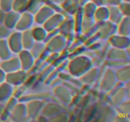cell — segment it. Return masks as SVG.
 Returning <instances> with one entry per match:
<instances>
[{
  "mask_svg": "<svg viewBox=\"0 0 130 122\" xmlns=\"http://www.w3.org/2000/svg\"><path fill=\"white\" fill-rule=\"evenodd\" d=\"M92 67V62L87 57L80 56L74 58L69 64L70 72L76 77H81Z\"/></svg>",
  "mask_w": 130,
  "mask_h": 122,
  "instance_id": "1",
  "label": "cell"
},
{
  "mask_svg": "<svg viewBox=\"0 0 130 122\" xmlns=\"http://www.w3.org/2000/svg\"><path fill=\"white\" fill-rule=\"evenodd\" d=\"M27 76V71L20 69L8 74L6 76V82L12 86H19L25 82Z\"/></svg>",
  "mask_w": 130,
  "mask_h": 122,
  "instance_id": "3",
  "label": "cell"
},
{
  "mask_svg": "<svg viewBox=\"0 0 130 122\" xmlns=\"http://www.w3.org/2000/svg\"><path fill=\"white\" fill-rule=\"evenodd\" d=\"M94 19L99 22H104L109 19V10L107 8L101 7L96 9L94 14Z\"/></svg>",
  "mask_w": 130,
  "mask_h": 122,
  "instance_id": "22",
  "label": "cell"
},
{
  "mask_svg": "<svg viewBox=\"0 0 130 122\" xmlns=\"http://www.w3.org/2000/svg\"><path fill=\"white\" fill-rule=\"evenodd\" d=\"M109 41L113 47L120 49H126L129 47V36H125L113 35L109 38Z\"/></svg>",
  "mask_w": 130,
  "mask_h": 122,
  "instance_id": "11",
  "label": "cell"
},
{
  "mask_svg": "<svg viewBox=\"0 0 130 122\" xmlns=\"http://www.w3.org/2000/svg\"><path fill=\"white\" fill-rule=\"evenodd\" d=\"M47 30L43 27H35L32 30V33L33 37H34V39L36 41H43L46 38H48V33Z\"/></svg>",
  "mask_w": 130,
  "mask_h": 122,
  "instance_id": "24",
  "label": "cell"
},
{
  "mask_svg": "<svg viewBox=\"0 0 130 122\" xmlns=\"http://www.w3.org/2000/svg\"><path fill=\"white\" fill-rule=\"evenodd\" d=\"M19 60H20L21 69L25 71L30 70L34 66V57L31 52L28 50H22L19 52Z\"/></svg>",
  "mask_w": 130,
  "mask_h": 122,
  "instance_id": "5",
  "label": "cell"
},
{
  "mask_svg": "<svg viewBox=\"0 0 130 122\" xmlns=\"http://www.w3.org/2000/svg\"><path fill=\"white\" fill-rule=\"evenodd\" d=\"M64 20V17L60 14H53L43 24V27L48 32L56 30Z\"/></svg>",
  "mask_w": 130,
  "mask_h": 122,
  "instance_id": "9",
  "label": "cell"
},
{
  "mask_svg": "<svg viewBox=\"0 0 130 122\" xmlns=\"http://www.w3.org/2000/svg\"><path fill=\"white\" fill-rule=\"evenodd\" d=\"M10 29H8L5 25L0 24V39L7 38L10 36Z\"/></svg>",
  "mask_w": 130,
  "mask_h": 122,
  "instance_id": "33",
  "label": "cell"
},
{
  "mask_svg": "<svg viewBox=\"0 0 130 122\" xmlns=\"http://www.w3.org/2000/svg\"><path fill=\"white\" fill-rule=\"evenodd\" d=\"M108 57L110 59L125 62L124 60H129V54H127L126 50L116 48L109 50Z\"/></svg>",
  "mask_w": 130,
  "mask_h": 122,
  "instance_id": "17",
  "label": "cell"
},
{
  "mask_svg": "<svg viewBox=\"0 0 130 122\" xmlns=\"http://www.w3.org/2000/svg\"><path fill=\"white\" fill-rule=\"evenodd\" d=\"M97 68L93 69H90L88 71L89 74H90V77H81V80L84 81L83 82L86 83H91L93 82L94 80L97 78L98 75V70H96Z\"/></svg>",
  "mask_w": 130,
  "mask_h": 122,
  "instance_id": "30",
  "label": "cell"
},
{
  "mask_svg": "<svg viewBox=\"0 0 130 122\" xmlns=\"http://www.w3.org/2000/svg\"><path fill=\"white\" fill-rule=\"evenodd\" d=\"M44 0H29L27 6V11L32 14H36L44 5Z\"/></svg>",
  "mask_w": 130,
  "mask_h": 122,
  "instance_id": "23",
  "label": "cell"
},
{
  "mask_svg": "<svg viewBox=\"0 0 130 122\" xmlns=\"http://www.w3.org/2000/svg\"><path fill=\"white\" fill-rule=\"evenodd\" d=\"M104 22V24L100 26L99 29H104L106 30H99V37L102 38H110L112 36H113V34H114V30L115 29H118V27L116 26V23L112 22Z\"/></svg>",
  "mask_w": 130,
  "mask_h": 122,
  "instance_id": "13",
  "label": "cell"
},
{
  "mask_svg": "<svg viewBox=\"0 0 130 122\" xmlns=\"http://www.w3.org/2000/svg\"><path fill=\"white\" fill-rule=\"evenodd\" d=\"M56 95L58 96L57 97L62 101V102L66 104H68L71 102L72 99L71 93L69 90H67L66 88L62 87V86H58V87L55 88Z\"/></svg>",
  "mask_w": 130,
  "mask_h": 122,
  "instance_id": "19",
  "label": "cell"
},
{
  "mask_svg": "<svg viewBox=\"0 0 130 122\" xmlns=\"http://www.w3.org/2000/svg\"><path fill=\"white\" fill-rule=\"evenodd\" d=\"M66 44V40L62 35H56L53 37L50 41H48L46 48L48 52H61L65 48Z\"/></svg>",
  "mask_w": 130,
  "mask_h": 122,
  "instance_id": "6",
  "label": "cell"
},
{
  "mask_svg": "<svg viewBox=\"0 0 130 122\" xmlns=\"http://www.w3.org/2000/svg\"><path fill=\"white\" fill-rule=\"evenodd\" d=\"M8 43L10 50L15 53H19L22 50V33L20 31H15L9 36Z\"/></svg>",
  "mask_w": 130,
  "mask_h": 122,
  "instance_id": "4",
  "label": "cell"
},
{
  "mask_svg": "<svg viewBox=\"0 0 130 122\" xmlns=\"http://www.w3.org/2000/svg\"><path fill=\"white\" fill-rule=\"evenodd\" d=\"M34 22V17L33 14L29 11H24L20 15L15 29L19 31H24L29 29L33 25Z\"/></svg>",
  "mask_w": 130,
  "mask_h": 122,
  "instance_id": "2",
  "label": "cell"
},
{
  "mask_svg": "<svg viewBox=\"0 0 130 122\" xmlns=\"http://www.w3.org/2000/svg\"><path fill=\"white\" fill-rule=\"evenodd\" d=\"M118 108L121 111L122 114L124 116H126L127 114H129V101H127L126 102H123L119 105Z\"/></svg>",
  "mask_w": 130,
  "mask_h": 122,
  "instance_id": "32",
  "label": "cell"
},
{
  "mask_svg": "<svg viewBox=\"0 0 130 122\" xmlns=\"http://www.w3.org/2000/svg\"><path fill=\"white\" fill-rule=\"evenodd\" d=\"M13 1L14 0H0V6L1 10L5 12H8L12 10Z\"/></svg>",
  "mask_w": 130,
  "mask_h": 122,
  "instance_id": "31",
  "label": "cell"
},
{
  "mask_svg": "<svg viewBox=\"0 0 130 122\" xmlns=\"http://www.w3.org/2000/svg\"><path fill=\"white\" fill-rule=\"evenodd\" d=\"M119 10L121 11L122 14L124 15L125 17L129 16V3H124L123 4H121L119 6Z\"/></svg>",
  "mask_w": 130,
  "mask_h": 122,
  "instance_id": "34",
  "label": "cell"
},
{
  "mask_svg": "<svg viewBox=\"0 0 130 122\" xmlns=\"http://www.w3.org/2000/svg\"><path fill=\"white\" fill-rule=\"evenodd\" d=\"M55 13L53 9L48 6H43L34 17V20L39 24H43Z\"/></svg>",
  "mask_w": 130,
  "mask_h": 122,
  "instance_id": "10",
  "label": "cell"
},
{
  "mask_svg": "<svg viewBox=\"0 0 130 122\" xmlns=\"http://www.w3.org/2000/svg\"><path fill=\"white\" fill-rule=\"evenodd\" d=\"M114 10H109V19L110 21L114 23H119L123 19V14L118 8L114 6Z\"/></svg>",
  "mask_w": 130,
  "mask_h": 122,
  "instance_id": "27",
  "label": "cell"
},
{
  "mask_svg": "<svg viewBox=\"0 0 130 122\" xmlns=\"http://www.w3.org/2000/svg\"><path fill=\"white\" fill-rule=\"evenodd\" d=\"M44 107V104L42 101L39 100H33L31 102L28 104L27 107V115L30 116L31 118L35 117L38 113V111H41L42 109Z\"/></svg>",
  "mask_w": 130,
  "mask_h": 122,
  "instance_id": "18",
  "label": "cell"
},
{
  "mask_svg": "<svg viewBox=\"0 0 130 122\" xmlns=\"http://www.w3.org/2000/svg\"><path fill=\"white\" fill-rule=\"evenodd\" d=\"M12 52L10 50L8 43V41L5 39H0V58L3 60H7L11 58Z\"/></svg>",
  "mask_w": 130,
  "mask_h": 122,
  "instance_id": "21",
  "label": "cell"
},
{
  "mask_svg": "<svg viewBox=\"0 0 130 122\" xmlns=\"http://www.w3.org/2000/svg\"><path fill=\"white\" fill-rule=\"evenodd\" d=\"M13 93V87L11 85L7 83H3L0 86V100L6 101L8 100Z\"/></svg>",
  "mask_w": 130,
  "mask_h": 122,
  "instance_id": "20",
  "label": "cell"
},
{
  "mask_svg": "<svg viewBox=\"0 0 130 122\" xmlns=\"http://www.w3.org/2000/svg\"><path fill=\"white\" fill-rule=\"evenodd\" d=\"M118 30L121 35L129 36V18L125 17L119 22Z\"/></svg>",
  "mask_w": 130,
  "mask_h": 122,
  "instance_id": "25",
  "label": "cell"
},
{
  "mask_svg": "<svg viewBox=\"0 0 130 122\" xmlns=\"http://www.w3.org/2000/svg\"><path fill=\"white\" fill-rule=\"evenodd\" d=\"M11 112V117L15 121L24 120L27 115V107L23 104H17Z\"/></svg>",
  "mask_w": 130,
  "mask_h": 122,
  "instance_id": "15",
  "label": "cell"
},
{
  "mask_svg": "<svg viewBox=\"0 0 130 122\" xmlns=\"http://www.w3.org/2000/svg\"><path fill=\"white\" fill-rule=\"evenodd\" d=\"M117 79L116 72L112 69L107 70L101 83V88L105 91L110 90L116 85Z\"/></svg>",
  "mask_w": 130,
  "mask_h": 122,
  "instance_id": "7",
  "label": "cell"
},
{
  "mask_svg": "<svg viewBox=\"0 0 130 122\" xmlns=\"http://www.w3.org/2000/svg\"><path fill=\"white\" fill-rule=\"evenodd\" d=\"M29 0H14L12 10L17 12H24L26 10Z\"/></svg>",
  "mask_w": 130,
  "mask_h": 122,
  "instance_id": "28",
  "label": "cell"
},
{
  "mask_svg": "<svg viewBox=\"0 0 130 122\" xmlns=\"http://www.w3.org/2000/svg\"><path fill=\"white\" fill-rule=\"evenodd\" d=\"M44 44L42 43V41H37V43H35L32 48L30 49V52L34 58H38L41 55L44 51Z\"/></svg>",
  "mask_w": 130,
  "mask_h": 122,
  "instance_id": "29",
  "label": "cell"
},
{
  "mask_svg": "<svg viewBox=\"0 0 130 122\" xmlns=\"http://www.w3.org/2000/svg\"><path fill=\"white\" fill-rule=\"evenodd\" d=\"M1 67L5 72L8 73L21 69V64L19 57H11L5 60L1 63Z\"/></svg>",
  "mask_w": 130,
  "mask_h": 122,
  "instance_id": "8",
  "label": "cell"
},
{
  "mask_svg": "<svg viewBox=\"0 0 130 122\" xmlns=\"http://www.w3.org/2000/svg\"><path fill=\"white\" fill-rule=\"evenodd\" d=\"M20 16V13L17 12L13 10L8 11V12H7V13L5 14L3 22L4 24H5L4 25L10 29H14V28H15V26L17 24L18 21H19Z\"/></svg>",
  "mask_w": 130,
  "mask_h": 122,
  "instance_id": "12",
  "label": "cell"
},
{
  "mask_svg": "<svg viewBox=\"0 0 130 122\" xmlns=\"http://www.w3.org/2000/svg\"><path fill=\"white\" fill-rule=\"evenodd\" d=\"M22 41L23 48L25 50H30L34 44H35L36 40L33 37L32 30L27 29L22 33Z\"/></svg>",
  "mask_w": 130,
  "mask_h": 122,
  "instance_id": "16",
  "label": "cell"
},
{
  "mask_svg": "<svg viewBox=\"0 0 130 122\" xmlns=\"http://www.w3.org/2000/svg\"><path fill=\"white\" fill-rule=\"evenodd\" d=\"M129 65L123 66L116 72L117 78L121 82L128 83L129 81Z\"/></svg>",
  "mask_w": 130,
  "mask_h": 122,
  "instance_id": "26",
  "label": "cell"
},
{
  "mask_svg": "<svg viewBox=\"0 0 130 122\" xmlns=\"http://www.w3.org/2000/svg\"><path fill=\"white\" fill-rule=\"evenodd\" d=\"M6 76L5 71L3 69H0V83L4 82V80H6Z\"/></svg>",
  "mask_w": 130,
  "mask_h": 122,
  "instance_id": "35",
  "label": "cell"
},
{
  "mask_svg": "<svg viewBox=\"0 0 130 122\" xmlns=\"http://www.w3.org/2000/svg\"><path fill=\"white\" fill-rule=\"evenodd\" d=\"M42 114L46 118H53L62 113V108L59 105L51 103L45 105L42 109Z\"/></svg>",
  "mask_w": 130,
  "mask_h": 122,
  "instance_id": "14",
  "label": "cell"
},
{
  "mask_svg": "<svg viewBox=\"0 0 130 122\" xmlns=\"http://www.w3.org/2000/svg\"><path fill=\"white\" fill-rule=\"evenodd\" d=\"M5 16V11H3L2 10H0V24L4 22Z\"/></svg>",
  "mask_w": 130,
  "mask_h": 122,
  "instance_id": "36",
  "label": "cell"
}]
</instances>
